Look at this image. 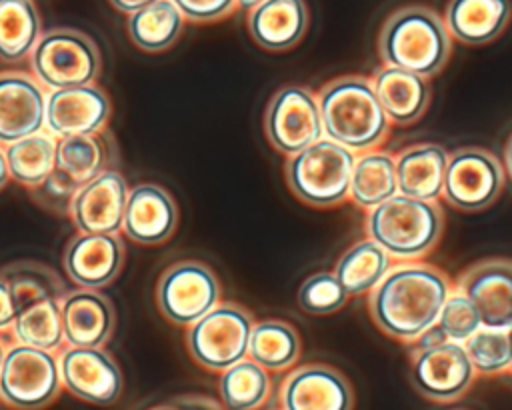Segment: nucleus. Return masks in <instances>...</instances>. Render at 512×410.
Listing matches in <instances>:
<instances>
[{"instance_id": "f257e3e1", "label": "nucleus", "mask_w": 512, "mask_h": 410, "mask_svg": "<svg viewBox=\"0 0 512 410\" xmlns=\"http://www.w3.org/2000/svg\"><path fill=\"white\" fill-rule=\"evenodd\" d=\"M452 288L448 274L438 266L402 260L392 264L382 282L368 294V312L386 336L412 344L436 324Z\"/></svg>"}, {"instance_id": "f03ea898", "label": "nucleus", "mask_w": 512, "mask_h": 410, "mask_svg": "<svg viewBox=\"0 0 512 410\" xmlns=\"http://www.w3.org/2000/svg\"><path fill=\"white\" fill-rule=\"evenodd\" d=\"M316 96L326 138L356 154L376 150L386 142L390 120L378 102L372 78L338 76L326 82Z\"/></svg>"}, {"instance_id": "7ed1b4c3", "label": "nucleus", "mask_w": 512, "mask_h": 410, "mask_svg": "<svg viewBox=\"0 0 512 410\" xmlns=\"http://www.w3.org/2000/svg\"><path fill=\"white\" fill-rule=\"evenodd\" d=\"M382 64L436 76L450 60L452 36L444 20L426 6H404L388 16L378 36Z\"/></svg>"}, {"instance_id": "20e7f679", "label": "nucleus", "mask_w": 512, "mask_h": 410, "mask_svg": "<svg viewBox=\"0 0 512 410\" xmlns=\"http://www.w3.org/2000/svg\"><path fill=\"white\" fill-rule=\"evenodd\" d=\"M366 234L394 260H422L442 238L444 214L436 200L394 194L366 212Z\"/></svg>"}, {"instance_id": "39448f33", "label": "nucleus", "mask_w": 512, "mask_h": 410, "mask_svg": "<svg viewBox=\"0 0 512 410\" xmlns=\"http://www.w3.org/2000/svg\"><path fill=\"white\" fill-rule=\"evenodd\" d=\"M356 152L322 136L308 148L286 156L284 176L290 192L312 208H334L350 198Z\"/></svg>"}, {"instance_id": "423d86ee", "label": "nucleus", "mask_w": 512, "mask_h": 410, "mask_svg": "<svg viewBox=\"0 0 512 410\" xmlns=\"http://www.w3.org/2000/svg\"><path fill=\"white\" fill-rule=\"evenodd\" d=\"M28 60L32 74L46 90L94 84L102 68L96 42L76 28H52L42 32Z\"/></svg>"}, {"instance_id": "0eeeda50", "label": "nucleus", "mask_w": 512, "mask_h": 410, "mask_svg": "<svg viewBox=\"0 0 512 410\" xmlns=\"http://www.w3.org/2000/svg\"><path fill=\"white\" fill-rule=\"evenodd\" d=\"M254 316L236 302H218L186 330V348L208 372H222L248 356Z\"/></svg>"}, {"instance_id": "6e6552de", "label": "nucleus", "mask_w": 512, "mask_h": 410, "mask_svg": "<svg viewBox=\"0 0 512 410\" xmlns=\"http://www.w3.org/2000/svg\"><path fill=\"white\" fill-rule=\"evenodd\" d=\"M64 390L58 354L14 342L8 346L0 372V398L20 410H38L54 404Z\"/></svg>"}, {"instance_id": "1a4fd4ad", "label": "nucleus", "mask_w": 512, "mask_h": 410, "mask_svg": "<svg viewBox=\"0 0 512 410\" xmlns=\"http://www.w3.org/2000/svg\"><path fill=\"white\" fill-rule=\"evenodd\" d=\"M222 298L216 272L202 260L184 258L170 264L158 278L156 304L174 326H190Z\"/></svg>"}, {"instance_id": "9d476101", "label": "nucleus", "mask_w": 512, "mask_h": 410, "mask_svg": "<svg viewBox=\"0 0 512 410\" xmlns=\"http://www.w3.org/2000/svg\"><path fill=\"white\" fill-rule=\"evenodd\" d=\"M264 134L270 146L292 156L324 136L318 96L302 84H284L268 100Z\"/></svg>"}, {"instance_id": "9b49d317", "label": "nucleus", "mask_w": 512, "mask_h": 410, "mask_svg": "<svg viewBox=\"0 0 512 410\" xmlns=\"http://www.w3.org/2000/svg\"><path fill=\"white\" fill-rule=\"evenodd\" d=\"M478 372L466 346L454 340L412 350L410 380L418 394L430 402L450 404L460 400L474 384Z\"/></svg>"}, {"instance_id": "f8f14e48", "label": "nucleus", "mask_w": 512, "mask_h": 410, "mask_svg": "<svg viewBox=\"0 0 512 410\" xmlns=\"http://www.w3.org/2000/svg\"><path fill=\"white\" fill-rule=\"evenodd\" d=\"M504 186L500 160L478 146H464L450 154L442 198L456 210L482 212L490 208Z\"/></svg>"}, {"instance_id": "ddd939ff", "label": "nucleus", "mask_w": 512, "mask_h": 410, "mask_svg": "<svg viewBox=\"0 0 512 410\" xmlns=\"http://www.w3.org/2000/svg\"><path fill=\"white\" fill-rule=\"evenodd\" d=\"M62 386L72 396L94 404L112 406L124 390V376L118 362L104 346H70L58 352Z\"/></svg>"}, {"instance_id": "4468645a", "label": "nucleus", "mask_w": 512, "mask_h": 410, "mask_svg": "<svg viewBox=\"0 0 512 410\" xmlns=\"http://www.w3.org/2000/svg\"><path fill=\"white\" fill-rule=\"evenodd\" d=\"M110 116V96L96 84L48 90L46 130L56 138L104 132Z\"/></svg>"}, {"instance_id": "2eb2a0df", "label": "nucleus", "mask_w": 512, "mask_h": 410, "mask_svg": "<svg viewBox=\"0 0 512 410\" xmlns=\"http://www.w3.org/2000/svg\"><path fill=\"white\" fill-rule=\"evenodd\" d=\"M46 100L48 90L32 72H0V144L46 130Z\"/></svg>"}, {"instance_id": "dca6fc26", "label": "nucleus", "mask_w": 512, "mask_h": 410, "mask_svg": "<svg viewBox=\"0 0 512 410\" xmlns=\"http://www.w3.org/2000/svg\"><path fill=\"white\" fill-rule=\"evenodd\" d=\"M128 192L126 178L108 168L78 188L68 216L78 232L120 234Z\"/></svg>"}, {"instance_id": "f3484780", "label": "nucleus", "mask_w": 512, "mask_h": 410, "mask_svg": "<svg viewBox=\"0 0 512 410\" xmlns=\"http://www.w3.org/2000/svg\"><path fill=\"white\" fill-rule=\"evenodd\" d=\"M278 406L284 410H350L354 408V390L334 366L304 364L282 380Z\"/></svg>"}, {"instance_id": "a211bd4d", "label": "nucleus", "mask_w": 512, "mask_h": 410, "mask_svg": "<svg viewBox=\"0 0 512 410\" xmlns=\"http://www.w3.org/2000/svg\"><path fill=\"white\" fill-rule=\"evenodd\" d=\"M124 254L126 250L118 234L78 232L68 240L62 264L66 276L76 286L102 290L120 276Z\"/></svg>"}, {"instance_id": "6ab92c4d", "label": "nucleus", "mask_w": 512, "mask_h": 410, "mask_svg": "<svg viewBox=\"0 0 512 410\" xmlns=\"http://www.w3.org/2000/svg\"><path fill=\"white\" fill-rule=\"evenodd\" d=\"M178 204L160 184L142 182L130 188L122 232L136 244L160 246L178 228Z\"/></svg>"}, {"instance_id": "aec40b11", "label": "nucleus", "mask_w": 512, "mask_h": 410, "mask_svg": "<svg viewBox=\"0 0 512 410\" xmlns=\"http://www.w3.org/2000/svg\"><path fill=\"white\" fill-rule=\"evenodd\" d=\"M456 288L474 302L484 326H512V260H482L460 274Z\"/></svg>"}, {"instance_id": "412c9836", "label": "nucleus", "mask_w": 512, "mask_h": 410, "mask_svg": "<svg viewBox=\"0 0 512 410\" xmlns=\"http://www.w3.org/2000/svg\"><path fill=\"white\" fill-rule=\"evenodd\" d=\"M60 308L66 344L100 348L112 338L116 310L104 292L78 286L64 294Z\"/></svg>"}, {"instance_id": "4be33fe9", "label": "nucleus", "mask_w": 512, "mask_h": 410, "mask_svg": "<svg viewBox=\"0 0 512 410\" xmlns=\"http://www.w3.org/2000/svg\"><path fill=\"white\" fill-rule=\"evenodd\" d=\"M372 86L390 124L408 126L424 116L430 106L432 90L424 76L382 64L372 76Z\"/></svg>"}, {"instance_id": "5701e85b", "label": "nucleus", "mask_w": 512, "mask_h": 410, "mask_svg": "<svg viewBox=\"0 0 512 410\" xmlns=\"http://www.w3.org/2000/svg\"><path fill=\"white\" fill-rule=\"evenodd\" d=\"M308 22L304 0H264L248 12L246 26L260 48L286 52L304 38Z\"/></svg>"}, {"instance_id": "b1692460", "label": "nucleus", "mask_w": 512, "mask_h": 410, "mask_svg": "<svg viewBox=\"0 0 512 410\" xmlns=\"http://www.w3.org/2000/svg\"><path fill=\"white\" fill-rule=\"evenodd\" d=\"M510 20V0H448L444 10V24L450 36L468 46L496 40Z\"/></svg>"}, {"instance_id": "393cba45", "label": "nucleus", "mask_w": 512, "mask_h": 410, "mask_svg": "<svg viewBox=\"0 0 512 410\" xmlns=\"http://www.w3.org/2000/svg\"><path fill=\"white\" fill-rule=\"evenodd\" d=\"M450 154L444 146L422 142L412 144L396 154L398 192L420 198L438 200L442 196Z\"/></svg>"}, {"instance_id": "a878e982", "label": "nucleus", "mask_w": 512, "mask_h": 410, "mask_svg": "<svg viewBox=\"0 0 512 410\" xmlns=\"http://www.w3.org/2000/svg\"><path fill=\"white\" fill-rule=\"evenodd\" d=\"M394 194H398L396 156L380 148L356 154L348 200L368 212Z\"/></svg>"}, {"instance_id": "bb28decb", "label": "nucleus", "mask_w": 512, "mask_h": 410, "mask_svg": "<svg viewBox=\"0 0 512 410\" xmlns=\"http://www.w3.org/2000/svg\"><path fill=\"white\" fill-rule=\"evenodd\" d=\"M42 36L34 0H0V60L20 64L30 58Z\"/></svg>"}, {"instance_id": "cd10ccee", "label": "nucleus", "mask_w": 512, "mask_h": 410, "mask_svg": "<svg viewBox=\"0 0 512 410\" xmlns=\"http://www.w3.org/2000/svg\"><path fill=\"white\" fill-rule=\"evenodd\" d=\"M394 258L372 238L354 242L336 262L334 274L350 296L370 294L392 268Z\"/></svg>"}, {"instance_id": "c85d7f7f", "label": "nucleus", "mask_w": 512, "mask_h": 410, "mask_svg": "<svg viewBox=\"0 0 512 410\" xmlns=\"http://www.w3.org/2000/svg\"><path fill=\"white\" fill-rule=\"evenodd\" d=\"M300 352V334L290 322L278 318L254 322L248 344V358L256 360L268 372L292 370L300 358Z\"/></svg>"}, {"instance_id": "c756f323", "label": "nucleus", "mask_w": 512, "mask_h": 410, "mask_svg": "<svg viewBox=\"0 0 512 410\" xmlns=\"http://www.w3.org/2000/svg\"><path fill=\"white\" fill-rule=\"evenodd\" d=\"M186 18L172 0L154 4L128 14V36L142 52H164L176 44L184 30Z\"/></svg>"}, {"instance_id": "7c9ffc66", "label": "nucleus", "mask_w": 512, "mask_h": 410, "mask_svg": "<svg viewBox=\"0 0 512 410\" xmlns=\"http://www.w3.org/2000/svg\"><path fill=\"white\" fill-rule=\"evenodd\" d=\"M116 158L114 138L104 130L98 134L58 138L56 166L66 170L74 180L86 184L96 178Z\"/></svg>"}, {"instance_id": "2f4dec72", "label": "nucleus", "mask_w": 512, "mask_h": 410, "mask_svg": "<svg viewBox=\"0 0 512 410\" xmlns=\"http://www.w3.org/2000/svg\"><path fill=\"white\" fill-rule=\"evenodd\" d=\"M272 392L270 372L252 358H244L220 372L218 394L230 410L262 408Z\"/></svg>"}, {"instance_id": "473e14b6", "label": "nucleus", "mask_w": 512, "mask_h": 410, "mask_svg": "<svg viewBox=\"0 0 512 410\" xmlns=\"http://www.w3.org/2000/svg\"><path fill=\"white\" fill-rule=\"evenodd\" d=\"M10 334L14 342L58 354L66 346L60 300L44 298L20 308Z\"/></svg>"}, {"instance_id": "72a5a7b5", "label": "nucleus", "mask_w": 512, "mask_h": 410, "mask_svg": "<svg viewBox=\"0 0 512 410\" xmlns=\"http://www.w3.org/2000/svg\"><path fill=\"white\" fill-rule=\"evenodd\" d=\"M56 146L58 138L48 130L4 146L10 178L28 190L38 186L56 168Z\"/></svg>"}, {"instance_id": "f704fd0d", "label": "nucleus", "mask_w": 512, "mask_h": 410, "mask_svg": "<svg viewBox=\"0 0 512 410\" xmlns=\"http://www.w3.org/2000/svg\"><path fill=\"white\" fill-rule=\"evenodd\" d=\"M0 276L10 284L18 310L44 298L62 300L68 292V286L56 270L38 260L10 262L0 270Z\"/></svg>"}, {"instance_id": "c9c22d12", "label": "nucleus", "mask_w": 512, "mask_h": 410, "mask_svg": "<svg viewBox=\"0 0 512 410\" xmlns=\"http://www.w3.org/2000/svg\"><path fill=\"white\" fill-rule=\"evenodd\" d=\"M466 352L482 376H496L508 372L512 362V342L508 328L482 326L466 342Z\"/></svg>"}, {"instance_id": "e433bc0d", "label": "nucleus", "mask_w": 512, "mask_h": 410, "mask_svg": "<svg viewBox=\"0 0 512 410\" xmlns=\"http://www.w3.org/2000/svg\"><path fill=\"white\" fill-rule=\"evenodd\" d=\"M348 292L334 272H314L298 288V306L312 316L334 314L348 302Z\"/></svg>"}, {"instance_id": "4c0bfd02", "label": "nucleus", "mask_w": 512, "mask_h": 410, "mask_svg": "<svg viewBox=\"0 0 512 410\" xmlns=\"http://www.w3.org/2000/svg\"><path fill=\"white\" fill-rule=\"evenodd\" d=\"M436 324L442 328L448 340L460 344H464L472 334H476L484 326L474 302L456 286L448 294Z\"/></svg>"}, {"instance_id": "58836bf2", "label": "nucleus", "mask_w": 512, "mask_h": 410, "mask_svg": "<svg viewBox=\"0 0 512 410\" xmlns=\"http://www.w3.org/2000/svg\"><path fill=\"white\" fill-rule=\"evenodd\" d=\"M80 186L82 184L78 180L56 166L38 186L30 188V196L42 210L56 216H68L70 204Z\"/></svg>"}, {"instance_id": "ea45409f", "label": "nucleus", "mask_w": 512, "mask_h": 410, "mask_svg": "<svg viewBox=\"0 0 512 410\" xmlns=\"http://www.w3.org/2000/svg\"><path fill=\"white\" fill-rule=\"evenodd\" d=\"M188 22L210 24L224 20L238 8L236 0H172Z\"/></svg>"}, {"instance_id": "a19ab883", "label": "nucleus", "mask_w": 512, "mask_h": 410, "mask_svg": "<svg viewBox=\"0 0 512 410\" xmlns=\"http://www.w3.org/2000/svg\"><path fill=\"white\" fill-rule=\"evenodd\" d=\"M16 316H18V306H16L14 294L10 290V284L0 276V334L10 332Z\"/></svg>"}, {"instance_id": "79ce46f5", "label": "nucleus", "mask_w": 512, "mask_h": 410, "mask_svg": "<svg viewBox=\"0 0 512 410\" xmlns=\"http://www.w3.org/2000/svg\"><path fill=\"white\" fill-rule=\"evenodd\" d=\"M158 408H220V404H216L212 398H206V396L186 394V396L172 398L170 402H164Z\"/></svg>"}, {"instance_id": "37998d69", "label": "nucleus", "mask_w": 512, "mask_h": 410, "mask_svg": "<svg viewBox=\"0 0 512 410\" xmlns=\"http://www.w3.org/2000/svg\"><path fill=\"white\" fill-rule=\"evenodd\" d=\"M116 10H120V12H124V14H132V12H136V10H142V8H146V6H150V4H154L156 0H108Z\"/></svg>"}, {"instance_id": "c03bdc74", "label": "nucleus", "mask_w": 512, "mask_h": 410, "mask_svg": "<svg viewBox=\"0 0 512 410\" xmlns=\"http://www.w3.org/2000/svg\"><path fill=\"white\" fill-rule=\"evenodd\" d=\"M10 178V170H8V160H6V148L0 144V190L6 188Z\"/></svg>"}, {"instance_id": "a18cd8bd", "label": "nucleus", "mask_w": 512, "mask_h": 410, "mask_svg": "<svg viewBox=\"0 0 512 410\" xmlns=\"http://www.w3.org/2000/svg\"><path fill=\"white\" fill-rule=\"evenodd\" d=\"M504 164H506V170L512 178V134H510V138L506 142V148H504Z\"/></svg>"}, {"instance_id": "49530a36", "label": "nucleus", "mask_w": 512, "mask_h": 410, "mask_svg": "<svg viewBox=\"0 0 512 410\" xmlns=\"http://www.w3.org/2000/svg\"><path fill=\"white\" fill-rule=\"evenodd\" d=\"M238 2V8H242V10H252V8H256L258 4H262L264 0H236Z\"/></svg>"}, {"instance_id": "de8ad7c7", "label": "nucleus", "mask_w": 512, "mask_h": 410, "mask_svg": "<svg viewBox=\"0 0 512 410\" xmlns=\"http://www.w3.org/2000/svg\"><path fill=\"white\" fill-rule=\"evenodd\" d=\"M6 352H8V344L0 338V372H2V366H4V358H6Z\"/></svg>"}, {"instance_id": "09e8293b", "label": "nucleus", "mask_w": 512, "mask_h": 410, "mask_svg": "<svg viewBox=\"0 0 512 410\" xmlns=\"http://www.w3.org/2000/svg\"><path fill=\"white\" fill-rule=\"evenodd\" d=\"M508 334H510V342H512V326L508 328Z\"/></svg>"}, {"instance_id": "8fccbe9b", "label": "nucleus", "mask_w": 512, "mask_h": 410, "mask_svg": "<svg viewBox=\"0 0 512 410\" xmlns=\"http://www.w3.org/2000/svg\"><path fill=\"white\" fill-rule=\"evenodd\" d=\"M508 372H510V374H512V362H510V368H508Z\"/></svg>"}, {"instance_id": "3c124183", "label": "nucleus", "mask_w": 512, "mask_h": 410, "mask_svg": "<svg viewBox=\"0 0 512 410\" xmlns=\"http://www.w3.org/2000/svg\"><path fill=\"white\" fill-rule=\"evenodd\" d=\"M0 402H2V398H0Z\"/></svg>"}]
</instances>
